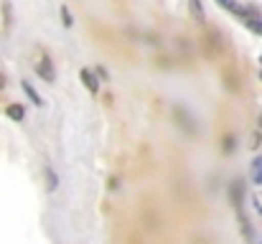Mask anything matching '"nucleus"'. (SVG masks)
<instances>
[{"mask_svg": "<svg viewBox=\"0 0 262 244\" xmlns=\"http://www.w3.org/2000/svg\"><path fill=\"white\" fill-rule=\"evenodd\" d=\"M38 74H41L46 81H54L56 72H54V66H51V59H41V64H38Z\"/></svg>", "mask_w": 262, "mask_h": 244, "instance_id": "obj_1", "label": "nucleus"}, {"mask_svg": "<svg viewBox=\"0 0 262 244\" xmlns=\"http://www.w3.org/2000/svg\"><path fill=\"white\" fill-rule=\"evenodd\" d=\"M82 81H84V86H89V92H97V89H99V84H97L94 74H92L89 69H82Z\"/></svg>", "mask_w": 262, "mask_h": 244, "instance_id": "obj_2", "label": "nucleus"}, {"mask_svg": "<svg viewBox=\"0 0 262 244\" xmlns=\"http://www.w3.org/2000/svg\"><path fill=\"white\" fill-rule=\"evenodd\" d=\"M245 23H247V26H250L252 31H257V33H262V20H257V18H247Z\"/></svg>", "mask_w": 262, "mask_h": 244, "instance_id": "obj_3", "label": "nucleus"}, {"mask_svg": "<svg viewBox=\"0 0 262 244\" xmlns=\"http://www.w3.org/2000/svg\"><path fill=\"white\" fill-rule=\"evenodd\" d=\"M61 18H64V26H72L74 20H72V13L67 10V8H61Z\"/></svg>", "mask_w": 262, "mask_h": 244, "instance_id": "obj_4", "label": "nucleus"}, {"mask_svg": "<svg viewBox=\"0 0 262 244\" xmlns=\"http://www.w3.org/2000/svg\"><path fill=\"white\" fill-rule=\"evenodd\" d=\"M10 115H13L15 120H20V115H23V112H20V107H10Z\"/></svg>", "mask_w": 262, "mask_h": 244, "instance_id": "obj_5", "label": "nucleus"}, {"mask_svg": "<svg viewBox=\"0 0 262 244\" xmlns=\"http://www.w3.org/2000/svg\"><path fill=\"white\" fill-rule=\"evenodd\" d=\"M255 175H257V181L262 183V161H257V168H255Z\"/></svg>", "mask_w": 262, "mask_h": 244, "instance_id": "obj_6", "label": "nucleus"}, {"mask_svg": "<svg viewBox=\"0 0 262 244\" xmlns=\"http://www.w3.org/2000/svg\"><path fill=\"white\" fill-rule=\"evenodd\" d=\"M260 122H262V117H260Z\"/></svg>", "mask_w": 262, "mask_h": 244, "instance_id": "obj_7", "label": "nucleus"}]
</instances>
